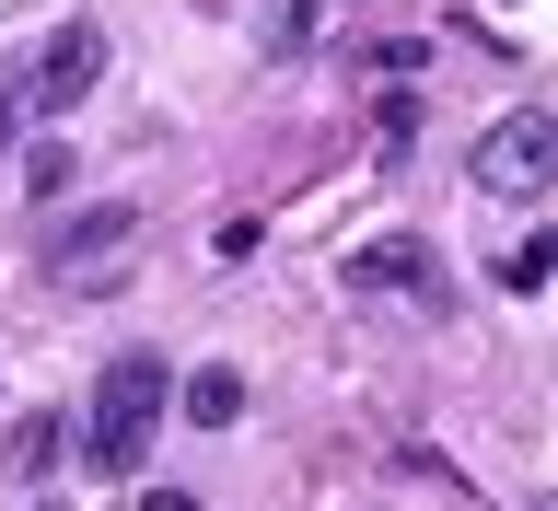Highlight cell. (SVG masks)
Listing matches in <instances>:
<instances>
[{
	"instance_id": "30bf717a",
	"label": "cell",
	"mask_w": 558,
	"mask_h": 511,
	"mask_svg": "<svg viewBox=\"0 0 558 511\" xmlns=\"http://www.w3.org/2000/svg\"><path fill=\"white\" fill-rule=\"evenodd\" d=\"M59 186H70V151H59V139H35V151H24V198H59Z\"/></svg>"
},
{
	"instance_id": "9c48e42d",
	"label": "cell",
	"mask_w": 558,
	"mask_h": 511,
	"mask_svg": "<svg viewBox=\"0 0 558 511\" xmlns=\"http://www.w3.org/2000/svg\"><path fill=\"white\" fill-rule=\"evenodd\" d=\"M500 279H512V291H547V279H558V233H535V244H512V268H500Z\"/></svg>"
},
{
	"instance_id": "277c9868",
	"label": "cell",
	"mask_w": 558,
	"mask_h": 511,
	"mask_svg": "<svg viewBox=\"0 0 558 511\" xmlns=\"http://www.w3.org/2000/svg\"><path fill=\"white\" fill-rule=\"evenodd\" d=\"M94 82H105V35L94 24H59L47 47H35V70H24V117H70Z\"/></svg>"
},
{
	"instance_id": "7a4b0ae2",
	"label": "cell",
	"mask_w": 558,
	"mask_h": 511,
	"mask_svg": "<svg viewBox=\"0 0 558 511\" xmlns=\"http://www.w3.org/2000/svg\"><path fill=\"white\" fill-rule=\"evenodd\" d=\"M140 244H151V221H140L129 198H105V209H82V221L59 233V256H47V268H59V291H70V303H105V291L129 279V256H140Z\"/></svg>"
},
{
	"instance_id": "3957f363",
	"label": "cell",
	"mask_w": 558,
	"mask_h": 511,
	"mask_svg": "<svg viewBox=\"0 0 558 511\" xmlns=\"http://www.w3.org/2000/svg\"><path fill=\"white\" fill-rule=\"evenodd\" d=\"M465 163H477L488 198H547V186H558V117H547V105H512L500 129H477Z\"/></svg>"
},
{
	"instance_id": "5bb4252c",
	"label": "cell",
	"mask_w": 558,
	"mask_h": 511,
	"mask_svg": "<svg viewBox=\"0 0 558 511\" xmlns=\"http://www.w3.org/2000/svg\"><path fill=\"white\" fill-rule=\"evenodd\" d=\"M47 511H59V500H47Z\"/></svg>"
},
{
	"instance_id": "8992f818",
	"label": "cell",
	"mask_w": 558,
	"mask_h": 511,
	"mask_svg": "<svg viewBox=\"0 0 558 511\" xmlns=\"http://www.w3.org/2000/svg\"><path fill=\"white\" fill-rule=\"evenodd\" d=\"M326 35H338V0H279L268 24H256V47H268V59H303V47H326Z\"/></svg>"
},
{
	"instance_id": "7c38bea8",
	"label": "cell",
	"mask_w": 558,
	"mask_h": 511,
	"mask_svg": "<svg viewBox=\"0 0 558 511\" xmlns=\"http://www.w3.org/2000/svg\"><path fill=\"white\" fill-rule=\"evenodd\" d=\"M129 511H186V500H174V488H151V500H129Z\"/></svg>"
},
{
	"instance_id": "8fae6325",
	"label": "cell",
	"mask_w": 558,
	"mask_h": 511,
	"mask_svg": "<svg viewBox=\"0 0 558 511\" xmlns=\"http://www.w3.org/2000/svg\"><path fill=\"white\" fill-rule=\"evenodd\" d=\"M12 117H24V82H0V151H12Z\"/></svg>"
},
{
	"instance_id": "52a82bcc",
	"label": "cell",
	"mask_w": 558,
	"mask_h": 511,
	"mask_svg": "<svg viewBox=\"0 0 558 511\" xmlns=\"http://www.w3.org/2000/svg\"><path fill=\"white\" fill-rule=\"evenodd\" d=\"M174 407L198 418V430H233V418H244V373H233V361H209V373H186V396H174Z\"/></svg>"
},
{
	"instance_id": "5b68a950",
	"label": "cell",
	"mask_w": 558,
	"mask_h": 511,
	"mask_svg": "<svg viewBox=\"0 0 558 511\" xmlns=\"http://www.w3.org/2000/svg\"><path fill=\"white\" fill-rule=\"evenodd\" d=\"M338 279H349V291H396V303H430V291H442V256H430L418 233H384V244H349V256H338Z\"/></svg>"
},
{
	"instance_id": "ba28073f",
	"label": "cell",
	"mask_w": 558,
	"mask_h": 511,
	"mask_svg": "<svg viewBox=\"0 0 558 511\" xmlns=\"http://www.w3.org/2000/svg\"><path fill=\"white\" fill-rule=\"evenodd\" d=\"M47 465H59V418H24L12 430V477H47Z\"/></svg>"
},
{
	"instance_id": "4fadbf2b",
	"label": "cell",
	"mask_w": 558,
	"mask_h": 511,
	"mask_svg": "<svg viewBox=\"0 0 558 511\" xmlns=\"http://www.w3.org/2000/svg\"><path fill=\"white\" fill-rule=\"evenodd\" d=\"M535 511H558V500H535Z\"/></svg>"
},
{
	"instance_id": "6da1fadb",
	"label": "cell",
	"mask_w": 558,
	"mask_h": 511,
	"mask_svg": "<svg viewBox=\"0 0 558 511\" xmlns=\"http://www.w3.org/2000/svg\"><path fill=\"white\" fill-rule=\"evenodd\" d=\"M163 361L129 349V361H105L94 373V407H82V465L94 477H140V453H151V418H163Z\"/></svg>"
}]
</instances>
